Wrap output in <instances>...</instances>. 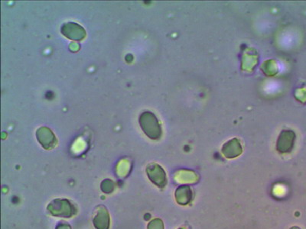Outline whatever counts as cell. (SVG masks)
I'll return each instance as SVG.
<instances>
[{
    "label": "cell",
    "mask_w": 306,
    "mask_h": 229,
    "mask_svg": "<svg viewBox=\"0 0 306 229\" xmlns=\"http://www.w3.org/2000/svg\"><path fill=\"white\" fill-rule=\"evenodd\" d=\"M140 127L144 133L153 140L159 139L162 135V129L156 117L150 112H145L140 116Z\"/></svg>",
    "instance_id": "1"
},
{
    "label": "cell",
    "mask_w": 306,
    "mask_h": 229,
    "mask_svg": "<svg viewBox=\"0 0 306 229\" xmlns=\"http://www.w3.org/2000/svg\"><path fill=\"white\" fill-rule=\"evenodd\" d=\"M64 36L71 40H82L86 37V31L80 25L74 23H65L61 29Z\"/></svg>",
    "instance_id": "2"
},
{
    "label": "cell",
    "mask_w": 306,
    "mask_h": 229,
    "mask_svg": "<svg viewBox=\"0 0 306 229\" xmlns=\"http://www.w3.org/2000/svg\"><path fill=\"white\" fill-rule=\"evenodd\" d=\"M296 135L293 131H282L278 138L276 149L281 153H288L291 152L294 145Z\"/></svg>",
    "instance_id": "3"
},
{
    "label": "cell",
    "mask_w": 306,
    "mask_h": 229,
    "mask_svg": "<svg viewBox=\"0 0 306 229\" xmlns=\"http://www.w3.org/2000/svg\"><path fill=\"white\" fill-rule=\"evenodd\" d=\"M37 138L41 145L45 149H50L56 144V137L51 129L47 127L39 128L37 131Z\"/></svg>",
    "instance_id": "4"
},
{
    "label": "cell",
    "mask_w": 306,
    "mask_h": 229,
    "mask_svg": "<svg viewBox=\"0 0 306 229\" xmlns=\"http://www.w3.org/2000/svg\"><path fill=\"white\" fill-rule=\"evenodd\" d=\"M222 152L227 158H234L238 157L241 154L242 147L238 140L232 139L224 144Z\"/></svg>",
    "instance_id": "5"
},
{
    "label": "cell",
    "mask_w": 306,
    "mask_h": 229,
    "mask_svg": "<svg viewBox=\"0 0 306 229\" xmlns=\"http://www.w3.org/2000/svg\"><path fill=\"white\" fill-rule=\"evenodd\" d=\"M184 193L182 194L180 189H178L176 191V199L179 203L182 205H186L191 200L192 191L188 186H183Z\"/></svg>",
    "instance_id": "6"
},
{
    "label": "cell",
    "mask_w": 306,
    "mask_h": 229,
    "mask_svg": "<svg viewBox=\"0 0 306 229\" xmlns=\"http://www.w3.org/2000/svg\"><path fill=\"white\" fill-rule=\"evenodd\" d=\"M290 229H300L299 228H298V227H293V228H290Z\"/></svg>",
    "instance_id": "7"
},
{
    "label": "cell",
    "mask_w": 306,
    "mask_h": 229,
    "mask_svg": "<svg viewBox=\"0 0 306 229\" xmlns=\"http://www.w3.org/2000/svg\"><path fill=\"white\" fill-rule=\"evenodd\" d=\"M180 229H183V228H180Z\"/></svg>",
    "instance_id": "8"
}]
</instances>
